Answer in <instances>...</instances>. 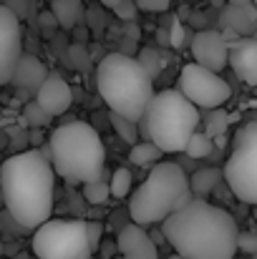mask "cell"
I'll list each match as a JSON object with an SVG mask.
<instances>
[{
    "mask_svg": "<svg viewBox=\"0 0 257 259\" xmlns=\"http://www.w3.org/2000/svg\"><path fill=\"white\" fill-rule=\"evenodd\" d=\"M162 234L181 259H235L240 227L227 209L192 199L162 222Z\"/></svg>",
    "mask_w": 257,
    "mask_h": 259,
    "instance_id": "cell-1",
    "label": "cell"
},
{
    "mask_svg": "<svg viewBox=\"0 0 257 259\" xmlns=\"http://www.w3.org/2000/svg\"><path fill=\"white\" fill-rule=\"evenodd\" d=\"M0 191L15 224L33 232L53 214L56 171L41 151H23L0 164Z\"/></svg>",
    "mask_w": 257,
    "mask_h": 259,
    "instance_id": "cell-2",
    "label": "cell"
},
{
    "mask_svg": "<svg viewBox=\"0 0 257 259\" xmlns=\"http://www.w3.org/2000/svg\"><path fill=\"white\" fill-rule=\"evenodd\" d=\"M96 91L111 113L139 123L154 98V81L136 58L126 53H108L96 66Z\"/></svg>",
    "mask_w": 257,
    "mask_h": 259,
    "instance_id": "cell-3",
    "label": "cell"
},
{
    "mask_svg": "<svg viewBox=\"0 0 257 259\" xmlns=\"http://www.w3.org/2000/svg\"><path fill=\"white\" fill-rule=\"evenodd\" d=\"M48 161L61 179L71 184H88L103 176L106 149L98 131L91 123L71 121L51 134Z\"/></svg>",
    "mask_w": 257,
    "mask_h": 259,
    "instance_id": "cell-4",
    "label": "cell"
},
{
    "mask_svg": "<svg viewBox=\"0 0 257 259\" xmlns=\"http://www.w3.org/2000/svg\"><path fill=\"white\" fill-rule=\"evenodd\" d=\"M189 176L176 161H159L146 179L129 194V217L134 224H162L167 217L192 201Z\"/></svg>",
    "mask_w": 257,
    "mask_h": 259,
    "instance_id": "cell-5",
    "label": "cell"
},
{
    "mask_svg": "<svg viewBox=\"0 0 257 259\" xmlns=\"http://www.w3.org/2000/svg\"><path fill=\"white\" fill-rule=\"evenodd\" d=\"M139 128L162 154H181L189 136L199 128V108L192 106L176 88L154 93Z\"/></svg>",
    "mask_w": 257,
    "mask_h": 259,
    "instance_id": "cell-6",
    "label": "cell"
},
{
    "mask_svg": "<svg viewBox=\"0 0 257 259\" xmlns=\"http://www.w3.org/2000/svg\"><path fill=\"white\" fill-rule=\"evenodd\" d=\"M222 179L240 201L257 206V121L245 123L235 134Z\"/></svg>",
    "mask_w": 257,
    "mask_h": 259,
    "instance_id": "cell-7",
    "label": "cell"
},
{
    "mask_svg": "<svg viewBox=\"0 0 257 259\" xmlns=\"http://www.w3.org/2000/svg\"><path fill=\"white\" fill-rule=\"evenodd\" d=\"M30 247L38 259H91L93 254L81 219H48L33 229Z\"/></svg>",
    "mask_w": 257,
    "mask_h": 259,
    "instance_id": "cell-8",
    "label": "cell"
},
{
    "mask_svg": "<svg viewBox=\"0 0 257 259\" xmlns=\"http://www.w3.org/2000/svg\"><path fill=\"white\" fill-rule=\"evenodd\" d=\"M192 106L204 108V111H214L222 108V103L230 101L232 88L230 83L219 76L212 73L197 63H187L179 73V88H176Z\"/></svg>",
    "mask_w": 257,
    "mask_h": 259,
    "instance_id": "cell-9",
    "label": "cell"
},
{
    "mask_svg": "<svg viewBox=\"0 0 257 259\" xmlns=\"http://www.w3.org/2000/svg\"><path fill=\"white\" fill-rule=\"evenodd\" d=\"M20 56H23V25L10 8L0 5V86L10 83Z\"/></svg>",
    "mask_w": 257,
    "mask_h": 259,
    "instance_id": "cell-10",
    "label": "cell"
},
{
    "mask_svg": "<svg viewBox=\"0 0 257 259\" xmlns=\"http://www.w3.org/2000/svg\"><path fill=\"white\" fill-rule=\"evenodd\" d=\"M192 58L197 66H202L212 73H219L230 58L227 40L222 38L219 30H199L192 38Z\"/></svg>",
    "mask_w": 257,
    "mask_h": 259,
    "instance_id": "cell-11",
    "label": "cell"
},
{
    "mask_svg": "<svg viewBox=\"0 0 257 259\" xmlns=\"http://www.w3.org/2000/svg\"><path fill=\"white\" fill-rule=\"evenodd\" d=\"M35 103H38L51 118H56V116H63V113L71 108V103H74V91H71L68 81H66L63 76L48 73L46 81L35 91Z\"/></svg>",
    "mask_w": 257,
    "mask_h": 259,
    "instance_id": "cell-12",
    "label": "cell"
},
{
    "mask_svg": "<svg viewBox=\"0 0 257 259\" xmlns=\"http://www.w3.org/2000/svg\"><path fill=\"white\" fill-rule=\"evenodd\" d=\"M116 247L121 259H159V249L154 237L139 224H124L116 237Z\"/></svg>",
    "mask_w": 257,
    "mask_h": 259,
    "instance_id": "cell-13",
    "label": "cell"
},
{
    "mask_svg": "<svg viewBox=\"0 0 257 259\" xmlns=\"http://www.w3.org/2000/svg\"><path fill=\"white\" fill-rule=\"evenodd\" d=\"M230 48V58L227 66H232V71L250 86H257V40L255 38H235L232 43H227Z\"/></svg>",
    "mask_w": 257,
    "mask_h": 259,
    "instance_id": "cell-14",
    "label": "cell"
},
{
    "mask_svg": "<svg viewBox=\"0 0 257 259\" xmlns=\"http://www.w3.org/2000/svg\"><path fill=\"white\" fill-rule=\"evenodd\" d=\"M48 76V68L46 63L38 58V56H30V53H23L15 63V71H13V78L10 83L15 88H25V91H38V86L46 81Z\"/></svg>",
    "mask_w": 257,
    "mask_h": 259,
    "instance_id": "cell-15",
    "label": "cell"
},
{
    "mask_svg": "<svg viewBox=\"0 0 257 259\" xmlns=\"http://www.w3.org/2000/svg\"><path fill=\"white\" fill-rule=\"evenodd\" d=\"M222 23L235 35H250L257 30V8L250 3H232L222 10Z\"/></svg>",
    "mask_w": 257,
    "mask_h": 259,
    "instance_id": "cell-16",
    "label": "cell"
},
{
    "mask_svg": "<svg viewBox=\"0 0 257 259\" xmlns=\"http://www.w3.org/2000/svg\"><path fill=\"white\" fill-rule=\"evenodd\" d=\"M162 156H164V154H162L152 141H136V144L129 149V161H131L134 166H139V169H152V166H157L159 161H164Z\"/></svg>",
    "mask_w": 257,
    "mask_h": 259,
    "instance_id": "cell-17",
    "label": "cell"
},
{
    "mask_svg": "<svg viewBox=\"0 0 257 259\" xmlns=\"http://www.w3.org/2000/svg\"><path fill=\"white\" fill-rule=\"evenodd\" d=\"M51 13H53V18H56L58 25L74 28V25L81 20L84 3H81V0H53V3H51Z\"/></svg>",
    "mask_w": 257,
    "mask_h": 259,
    "instance_id": "cell-18",
    "label": "cell"
},
{
    "mask_svg": "<svg viewBox=\"0 0 257 259\" xmlns=\"http://www.w3.org/2000/svg\"><path fill=\"white\" fill-rule=\"evenodd\" d=\"M219 179H222V171H219V169H199V171H194L192 174V179H189L192 196L202 199V196L212 194L214 186L219 184Z\"/></svg>",
    "mask_w": 257,
    "mask_h": 259,
    "instance_id": "cell-19",
    "label": "cell"
},
{
    "mask_svg": "<svg viewBox=\"0 0 257 259\" xmlns=\"http://www.w3.org/2000/svg\"><path fill=\"white\" fill-rule=\"evenodd\" d=\"M108 121H111V128H114L129 146H134V144L139 141V123H136V121H129V118H124V116H119V113H111V111H108Z\"/></svg>",
    "mask_w": 257,
    "mask_h": 259,
    "instance_id": "cell-20",
    "label": "cell"
},
{
    "mask_svg": "<svg viewBox=\"0 0 257 259\" xmlns=\"http://www.w3.org/2000/svg\"><path fill=\"white\" fill-rule=\"evenodd\" d=\"M212 149H214L212 139H209L204 131H194V134L189 136L187 146H184V154H187L189 159H204V156L212 154Z\"/></svg>",
    "mask_w": 257,
    "mask_h": 259,
    "instance_id": "cell-21",
    "label": "cell"
},
{
    "mask_svg": "<svg viewBox=\"0 0 257 259\" xmlns=\"http://www.w3.org/2000/svg\"><path fill=\"white\" fill-rule=\"evenodd\" d=\"M131 189H134V176H131L129 169H116V171L111 174V179H108V191H111V196L124 199V196L131 194Z\"/></svg>",
    "mask_w": 257,
    "mask_h": 259,
    "instance_id": "cell-22",
    "label": "cell"
},
{
    "mask_svg": "<svg viewBox=\"0 0 257 259\" xmlns=\"http://www.w3.org/2000/svg\"><path fill=\"white\" fill-rule=\"evenodd\" d=\"M108 196H111V191H108V181L96 179V181L84 184V199L88 201V204H93V206L106 204V201H108Z\"/></svg>",
    "mask_w": 257,
    "mask_h": 259,
    "instance_id": "cell-23",
    "label": "cell"
},
{
    "mask_svg": "<svg viewBox=\"0 0 257 259\" xmlns=\"http://www.w3.org/2000/svg\"><path fill=\"white\" fill-rule=\"evenodd\" d=\"M139 66L146 71V76L154 81L157 76H159V71H162V53L159 51H154V48H144L141 53H139Z\"/></svg>",
    "mask_w": 257,
    "mask_h": 259,
    "instance_id": "cell-24",
    "label": "cell"
},
{
    "mask_svg": "<svg viewBox=\"0 0 257 259\" xmlns=\"http://www.w3.org/2000/svg\"><path fill=\"white\" fill-rule=\"evenodd\" d=\"M23 116H25V123L28 126H33V128H43L46 123H51V116L35 103V101H30V103H25V108H23Z\"/></svg>",
    "mask_w": 257,
    "mask_h": 259,
    "instance_id": "cell-25",
    "label": "cell"
},
{
    "mask_svg": "<svg viewBox=\"0 0 257 259\" xmlns=\"http://www.w3.org/2000/svg\"><path fill=\"white\" fill-rule=\"evenodd\" d=\"M227 123H230V116L222 111V108H214L207 118V136H222L227 131Z\"/></svg>",
    "mask_w": 257,
    "mask_h": 259,
    "instance_id": "cell-26",
    "label": "cell"
},
{
    "mask_svg": "<svg viewBox=\"0 0 257 259\" xmlns=\"http://www.w3.org/2000/svg\"><path fill=\"white\" fill-rule=\"evenodd\" d=\"M237 252H242V254H257V234L252 232H240L237 234Z\"/></svg>",
    "mask_w": 257,
    "mask_h": 259,
    "instance_id": "cell-27",
    "label": "cell"
},
{
    "mask_svg": "<svg viewBox=\"0 0 257 259\" xmlns=\"http://www.w3.org/2000/svg\"><path fill=\"white\" fill-rule=\"evenodd\" d=\"M101 237H103V227H101L98 222H86V239H88L91 252H96V249H98Z\"/></svg>",
    "mask_w": 257,
    "mask_h": 259,
    "instance_id": "cell-28",
    "label": "cell"
},
{
    "mask_svg": "<svg viewBox=\"0 0 257 259\" xmlns=\"http://www.w3.org/2000/svg\"><path fill=\"white\" fill-rule=\"evenodd\" d=\"M136 10H144V13H164L169 10L171 0H134Z\"/></svg>",
    "mask_w": 257,
    "mask_h": 259,
    "instance_id": "cell-29",
    "label": "cell"
},
{
    "mask_svg": "<svg viewBox=\"0 0 257 259\" xmlns=\"http://www.w3.org/2000/svg\"><path fill=\"white\" fill-rule=\"evenodd\" d=\"M114 10H116V15L124 18V20H134V15H136V5H134V0H119V5H116Z\"/></svg>",
    "mask_w": 257,
    "mask_h": 259,
    "instance_id": "cell-30",
    "label": "cell"
},
{
    "mask_svg": "<svg viewBox=\"0 0 257 259\" xmlns=\"http://www.w3.org/2000/svg\"><path fill=\"white\" fill-rule=\"evenodd\" d=\"M169 46L171 48H181V46H184V28H181V23H179V20H174V23H171Z\"/></svg>",
    "mask_w": 257,
    "mask_h": 259,
    "instance_id": "cell-31",
    "label": "cell"
},
{
    "mask_svg": "<svg viewBox=\"0 0 257 259\" xmlns=\"http://www.w3.org/2000/svg\"><path fill=\"white\" fill-rule=\"evenodd\" d=\"M98 3H101L103 8H111V10H114V8L119 5V0H98Z\"/></svg>",
    "mask_w": 257,
    "mask_h": 259,
    "instance_id": "cell-32",
    "label": "cell"
}]
</instances>
